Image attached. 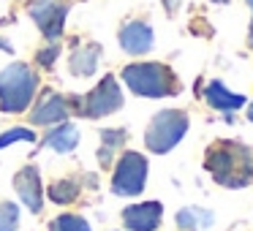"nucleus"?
I'll use <instances>...</instances> for the list:
<instances>
[{"instance_id":"1","label":"nucleus","mask_w":253,"mask_h":231,"mask_svg":"<svg viewBox=\"0 0 253 231\" xmlns=\"http://www.w3.org/2000/svg\"><path fill=\"white\" fill-rule=\"evenodd\" d=\"M204 166L223 188H245L253 182V150L240 142H215L204 155Z\"/></svg>"},{"instance_id":"2","label":"nucleus","mask_w":253,"mask_h":231,"mask_svg":"<svg viewBox=\"0 0 253 231\" xmlns=\"http://www.w3.org/2000/svg\"><path fill=\"white\" fill-rule=\"evenodd\" d=\"M39 93V74L28 63H11L0 71V109L22 115Z\"/></svg>"},{"instance_id":"3","label":"nucleus","mask_w":253,"mask_h":231,"mask_svg":"<svg viewBox=\"0 0 253 231\" xmlns=\"http://www.w3.org/2000/svg\"><path fill=\"white\" fill-rule=\"evenodd\" d=\"M123 82L142 98H166L180 90L174 71L164 63H131L123 68Z\"/></svg>"},{"instance_id":"4","label":"nucleus","mask_w":253,"mask_h":231,"mask_svg":"<svg viewBox=\"0 0 253 231\" xmlns=\"http://www.w3.org/2000/svg\"><path fill=\"white\" fill-rule=\"evenodd\" d=\"M188 131V115L180 109H164L150 120L147 131H144V144L150 153L164 155L169 150H174L182 142Z\"/></svg>"},{"instance_id":"5","label":"nucleus","mask_w":253,"mask_h":231,"mask_svg":"<svg viewBox=\"0 0 253 231\" xmlns=\"http://www.w3.org/2000/svg\"><path fill=\"white\" fill-rule=\"evenodd\" d=\"M120 106H123V93H120V84H117L115 77H104L87 95L71 101V109H77L82 117H90V120L112 115Z\"/></svg>"},{"instance_id":"6","label":"nucleus","mask_w":253,"mask_h":231,"mask_svg":"<svg viewBox=\"0 0 253 231\" xmlns=\"http://www.w3.org/2000/svg\"><path fill=\"white\" fill-rule=\"evenodd\" d=\"M147 158L139 153H126L117 160V169L112 174V191L117 196H139L147 185Z\"/></svg>"},{"instance_id":"7","label":"nucleus","mask_w":253,"mask_h":231,"mask_svg":"<svg viewBox=\"0 0 253 231\" xmlns=\"http://www.w3.org/2000/svg\"><path fill=\"white\" fill-rule=\"evenodd\" d=\"M28 14L41 28V33L49 41H55V38H60V33H63L68 6H66V0H30Z\"/></svg>"},{"instance_id":"8","label":"nucleus","mask_w":253,"mask_h":231,"mask_svg":"<svg viewBox=\"0 0 253 231\" xmlns=\"http://www.w3.org/2000/svg\"><path fill=\"white\" fill-rule=\"evenodd\" d=\"M71 115V101H66L60 93H44V98L33 106L30 112V122L33 125H60Z\"/></svg>"},{"instance_id":"9","label":"nucleus","mask_w":253,"mask_h":231,"mask_svg":"<svg viewBox=\"0 0 253 231\" xmlns=\"http://www.w3.org/2000/svg\"><path fill=\"white\" fill-rule=\"evenodd\" d=\"M161 218H164L161 201H142L123 209V223L128 231H155L161 226Z\"/></svg>"},{"instance_id":"10","label":"nucleus","mask_w":253,"mask_h":231,"mask_svg":"<svg viewBox=\"0 0 253 231\" xmlns=\"http://www.w3.org/2000/svg\"><path fill=\"white\" fill-rule=\"evenodd\" d=\"M14 188L19 193V201L30 209V212H41L44 201H41V177H39V169L36 166H25L17 177H14Z\"/></svg>"},{"instance_id":"11","label":"nucleus","mask_w":253,"mask_h":231,"mask_svg":"<svg viewBox=\"0 0 253 231\" xmlns=\"http://www.w3.org/2000/svg\"><path fill=\"white\" fill-rule=\"evenodd\" d=\"M155 38H153V28L147 22H126L120 30V46L128 52V55H147L153 49Z\"/></svg>"},{"instance_id":"12","label":"nucleus","mask_w":253,"mask_h":231,"mask_svg":"<svg viewBox=\"0 0 253 231\" xmlns=\"http://www.w3.org/2000/svg\"><path fill=\"white\" fill-rule=\"evenodd\" d=\"M98 60H101V46L98 44H79L77 49L71 52L68 68H71L74 77H93L95 68H98Z\"/></svg>"},{"instance_id":"13","label":"nucleus","mask_w":253,"mask_h":231,"mask_svg":"<svg viewBox=\"0 0 253 231\" xmlns=\"http://www.w3.org/2000/svg\"><path fill=\"white\" fill-rule=\"evenodd\" d=\"M204 98H207V104L218 112H234V109H240V106H245V101H248L245 95L231 93L223 82H210L207 90H204Z\"/></svg>"},{"instance_id":"14","label":"nucleus","mask_w":253,"mask_h":231,"mask_svg":"<svg viewBox=\"0 0 253 231\" xmlns=\"http://www.w3.org/2000/svg\"><path fill=\"white\" fill-rule=\"evenodd\" d=\"M46 147H52L55 153H71L79 144V131L71 125V122H60L49 131V136L44 139Z\"/></svg>"},{"instance_id":"15","label":"nucleus","mask_w":253,"mask_h":231,"mask_svg":"<svg viewBox=\"0 0 253 231\" xmlns=\"http://www.w3.org/2000/svg\"><path fill=\"white\" fill-rule=\"evenodd\" d=\"M177 226L182 231H202V229H210L212 226V212L210 209H202V207H185L177 212Z\"/></svg>"},{"instance_id":"16","label":"nucleus","mask_w":253,"mask_h":231,"mask_svg":"<svg viewBox=\"0 0 253 231\" xmlns=\"http://www.w3.org/2000/svg\"><path fill=\"white\" fill-rule=\"evenodd\" d=\"M77 196H79V182L74 177H66V180H57L49 185V198L55 204H71Z\"/></svg>"},{"instance_id":"17","label":"nucleus","mask_w":253,"mask_h":231,"mask_svg":"<svg viewBox=\"0 0 253 231\" xmlns=\"http://www.w3.org/2000/svg\"><path fill=\"white\" fill-rule=\"evenodd\" d=\"M126 144V131H104L101 133V150H98V158L104 166L112 163V155Z\"/></svg>"},{"instance_id":"18","label":"nucleus","mask_w":253,"mask_h":231,"mask_svg":"<svg viewBox=\"0 0 253 231\" xmlns=\"http://www.w3.org/2000/svg\"><path fill=\"white\" fill-rule=\"evenodd\" d=\"M49 231H90V226L79 215H60L49 223Z\"/></svg>"},{"instance_id":"19","label":"nucleus","mask_w":253,"mask_h":231,"mask_svg":"<svg viewBox=\"0 0 253 231\" xmlns=\"http://www.w3.org/2000/svg\"><path fill=\"white\" fill-rule=\"evenodd\" d=\"M19 229V209L17 204L3 201L0 204V231H17Z\"/></svg>"},{"instance_id":"20","label":"nucleus","mask_w":253,"mask_h":231,"mask_svg":"<svg viewBox=\"0 0 253 231\" xmlns=\"http://www.w3.org/2000/svg\"><path fill=\"white\" fill-rule=\"evenodd\" d=\"M14 142H36V133L30 128H11V131H6L0 136V150L14 144Z\"/></svg>"},{"instance_id":"21","label":"nucleus","mask_w":253,"mask_h":231,"mask_svg":"<svg viewBox=\"0 0 253 231\" xmlns=\"http://www.w3.org/2000/svg\"><path fill=\"white\" fill-rule=\"evenodd\" d=\"M57 55H60V46H57V44H52V46H46L44 52H39V63H41L44 68H49V66H55Z\"/></svg>"},{"instance_id":"22","label":"nucleus","mask_w":253,"mask_h":231,"mask_svg":"<svg viewBox=\"0 0 253 231\" xmlns=\"http://www.w3.org/2000/svg\"><path fill=\"white\" fill-rule=\"evenodd\" d=\"M248 6H251V30H248V44L253 46V0H245Z\"/></svg>"},{"instance_id":"23","label":"nucleus","mask_w":253,"mask_h":231,"mask_svg":"<svg viewBox=\"0 0 253 231\" xmlns=\"http://www.w3.org/2000/svg\"><path fill=\"white\" fill-rule=\"evenodd\" d=\"M248 120L253 122V101H251V106H248Z\"/></svg>"},{"instance_id":"24","label":"nucleus","mask_w":253,"mask_h":231,"mask_svg":"<svg viewBox=\"0 0 253 231\" xmlns=\"http://www.w3.org/2000/svg\"><path fill=\"white\" fill-rule=\"evenodd\" d=\"M212 3H229V0H212Z\"/></svg>"}]
</instances>
